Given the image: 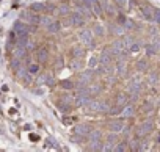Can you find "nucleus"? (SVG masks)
Returning a JSON list of instances; mask_svg holds the SVG:
<instances>
[{"mask_svg":"<svg viewBox=\"0 0 160 152\" xmlns=\"http://www.w3.org/2000/svg\"><path fill=\"white\" fill-rule=\"evenodd\" d=\"M22 19L27 21L30 25H39L41 24V17L38 16L35 11H24V13H22Z\"/></svg>","mask_w":160,"mask_h":152,"instance_id":"obj_1","label":"nucleus"},{"mask_svg":"<svg viewBox=\"0 0 160 152\" xmlns=\"http://www.w3.org/2000/svg\"><path fill=\"white\" fill-rule=\"evenodd\" d=\"M112 52H113V55H123L124 52H126V46L123 44V41H115L112 44Z\"/></svg>","mask_w":160,"mask_h":152,"instance_id":"obj_2","label":"nucleus"},{"mask_svg":"<svg viewBox=\"0 0 160 152\" xmlns=\"http://www.w3.org/2000/svg\"><path fill=\"white\" fill-rule=\"evenodd\" d=\"M140 11H141V14L144 16L146 21H154V8H151L149 5L140 6Z\"/></svg>","mask_w":160,"mask_h":152,"instance_id":"obj_3","label":"nucleus"},{"mask_svg":"<svg viewBox=\"0 0 160 152\" xmlns=\"http://www.w3.org/2000/svg\"><path fill=\"white\" fill-rule=\"evenodd\" d=\"M80 39L83 44L93 46V33L89 30H83V32H80Z\"/></svg>","mask_w":160,"mask_h":152,"instance_id":"obj_4","label":"nucleus"},{"mask_svg":"<svg viewBox=\"0 0 160 152\" xmlns=\"http://www.w3.org/2000/svg\"><path fill=\"white\" fill-rule=\"evenodd\" d=\"M36 58H38V61H41V63H46V61H47V58H49V50H47V47H39V49H38Z\"/></svg>","mask_w":160,"mask_h":152,"instance_id":"obj_5","label":"nucleus"},{"mask_svg":"<svg viewBox=\"0 0 160 152\" xmlns=\"http://www.w3.org/2000/svg\"><path fill=\"white\" fill-rule=\"evenodd\" d=\"M83 24H85V17L82 16L80 13H75V14H72V16H71V25L80 27V25H83Z\"/></svg>","mask_w":160,"mask_h":152,"instance_id":"obj_6","label":"nucleus"},{"mask_svg":"<svg viewBox=\"0 0 160 152\" xmlns=\"http://www.w3.org/2000/svg\"><path fill=\"white\" fill-rule=\"evenodd\" d=\"M151 130H152V122L151 121H144L141 126H140V129H138V133L140 135H146V133H149Z\"/></svg>","mask_w":160,"mask_h":152,"instance_id":"obj_7","label":"nucleus"},{"mask_svg":"<svg viewBox=\"0 0 160 152\" xmlns=\"http://www.w3.org/2000/svg\"><path fill=\"white\" fill-rule=\"evenodd\" d=\"M74 133L75 135H88L89 133V129H88V126H85V124H79V126H75L74 127Z\"/></svg>","mask_w":160,"mask_h":152,"instance_id":"obj_8","label":"nucleus"},{"mask_svg":"<svg viewBox=\"0 0 160 152\" xmlns=\"http://www.w3.org/2000/svg\"><path fill=\"white\" fill-rule=\"evenodd\" d=\"M110 129H112V132H115V133H118V132H123L124 122H123L121 119H116V121H113V122L110 124Z\"/></svg>","mask_w":160,"mask_h":152,"instance_id":"obj_9","label":"nucleus"},{"mask_svg":"<svg viewBox=\"0 0 160 152\" xmlns=\"http://www.w3.org/2000/svg\"><path fill=\"white\" fill-rule=\"evenodd\" d=\"M46 27H47V32L49 33H57V32H60V27L61 25H60V22H57V21H50Z\"/></svg>","mask_w":160,"mask_h":152,"instance_id":"obj_10","label":"nucleus"},{"mask_svg":"<svg viewBox=\"0 0 160 152\" xmlns=\"http://www.w3.org/2000/svg\"><path fill=\"white\" fill-rule=\"evenodd\" d=\"M91 10L94 11V14H96V16H102V14H104V8H102V5H100V3L97 2V0H94V2H93Z\"/></svg>","mask_w":160,"mask_h":152,"instance_id":"obj_11","label":"nucleus"},{"mask_svg":"<svg viewBox=\"0 0 160 152\" xmlns=\"http://www.w3.org/2000/svg\"><path fill=\"white\" fill-rule=\"evenodd\" d=\"M89 141H91V144L93 143H99L100 141V132H97V130L91 132V133H89Z\"/></svg>","mask_w":160,"mask_h":152,"instance_id":"obj_12","label":"nucleus"},{"mask_svg":"<svg viewBox=\"0 0 160 152\" xmlns=\"http://www.w3.org/2000/svg\"><path fill=\"white\" fill-rule=\"evenodd\" d=\"M60 86L63 89H74V88H75V85H74L71 80H63V82H60Z\"/></svg>","mask_w":160,"mask_h":152,"instance_id":"obj_13","label":"nucleus"},{"mask_svg":"<svg viewBox=\"0 0 160 152\" xmlns=\"http://www.w3.org/2000/svg\"><path fill=\"white\" fill-rule=\"evenodd\" d=\"M25 55V46L24 44H19L16 47V58H22Z\"/></svg>","mask_w":160,"mask_h":152,"instance_id":"obj_14","label":"nucleus"},{"mask_svg":"<svg viewBox=\"0 0 160 152\" xmlns=\"http://www.w3.org/2000/svg\"><path fill=\"white\" fill-rule=\"evenodd\" d=\"M19 77L22 79V82H24L25 85H30V82H32V79H30V75H28V74H27L25 71H21V72H19Z\"/></svg>","mask_w":160,"mask_h":152,"instance_id":"obj_15","label":"nucleus"},{"mask_svg":"<svg viewBox=\"0 0 160 152\" xmlns=\"http://www.w3.org/2000/svg\"><path fill=\"white\" fill-rule=\"evenodd\" d=\"M105 10H107V13L108 14H115L116 13V10H115V5H112L108 0H105Z\"/></svg>","mask_w":160,"mask_h":152,"instance_id":"obj_16","label":"nucleus"},{"mask_svg":"<svg viewBox=\"0 0 160 152\" xmlns=\"http://www.w3.org/2000/svg\"><path fill=\"white\" fill-rule=\"evenodd\" d=\"M32 11H35V13L44 11V5H42V3H33V5H32Z\"/></svg>","mask_w":160,"mask_h":152,"instance_id":"obj_17","label":"nucleus"},{"mask_svg":"<svg viewBox=\"0 0 160 152\" xmlns=\"http://www.w3.org/2000/svg\"><path fill=\"white\" fill-rule=\"evenodd\" d=\"M28 72L30 74H38V72H39V66H38L36 63H32L28 66Z\"/></svg>","mask_w":160,"mask_h":152,"instance_id":"obj_18","label":"nucleus"},{"mask_svg":"<svg viewBox=\"0 0 160 152\" xmlns=\"http://www.w3.org/2000/svg\"><path fill=\"white\" fill-rule=\"evenodd\" d=\"M63 66H64L63 58L58 57V58H57V61H55V69H57V71H60V69H63Z\"/></svg>","mask_w":160,"mask_h":152,"instance_id":"obj_19","label":"nucleus"},{"mask_svg":"<svg viewBox=\"0 0 160 152\" xmlns=\"http://www.w3.org/2000/svg\"><path fill=\"white\" fill-rule=\"evenodd\" d=\"M123 115L126 116V118L132 116V115H134V107H130V105H129V107H126V108L123 110Z\"/></svg>","mask_w":160,"mask_h":152,"instance_id":"obj_20","label":"nucleus"},{"mask_svg":"<svg viewBox=\"0 0 160 152\" xmlns=\"http://www.w3.org/2000/svg\"><path fill=\"white\" fill-rule=\"evenodd\" d=\"M116 102H118V105H121V107H123V105L127 102V96H126V94H119L118 99H116Z\"/></svg>","mask_w":160,"mask_h":152,"instance_id":"obj_21","label":"nucleus"},{"mask_svg":"<svg viewBox=\"0 0 160 152\" xmlns=\"http://www.w3.org/2000/svg\"><path fill=\"white\" fill-rule=\"evenodd\" d=\"M82 66H83V63H82L80 60H72V63H71V68L72 69H80Z\"/></svg>","mask_w":160,"mask_h":152,"instance_id":"obj_22","label":"nucleus"},{"mask_svg":"<svg viewBox=\"0 0 160 152\" xmlns=\"http://www.w3.org/2000/svg\"><path fill=\"white\" fill-rule=\"evenodd\" d=\"M118 74H119L121 77H123L124 74H126V64H124L123 61H121V63L118 64Z\"/></svg>","mask_w":160,"mask_h":152,"instance_id":"obj_23","label":"nucleus"},{"mask_svg":"<svg viewBox=\"0 0 160 152\" xmlns=\"http://www.w3.org/2000/svg\"><path fill=\"white\" fill-rule=\"evenodd\" d=\"M97 63H99V60H97L96 57H93L91 60H89V69H96V66H97Z\"/></svg>","mask_w":160,"mask_h":152,"instance_id":"obj_24","label":"nucleus"},{"mask_svg":"<svg viewBox=\"0 0 160 152\" xmlns=\"http://www.w3.org/2000/svg\"><path fill=\"white\" fill-rule=\"evenodd\" d=\"M121 111H123L121 105H116L115 108H110V110H108V113H110V115H118V113H121Z\"/></svg>","mask_w":160,"mask_h":152,"instance_id":"obj_25","label":"nucleus"},{"mask_svg":"<svg viewBox=\"0 0 160 152\" xmlns=\"http://www.w3.org/2000/svg\"><path fill=\"white\" fill-rule=\"evenodd\" d=\"M72 53H74V57H75V58H80L82 55H83V49L77 47V49H74V50H72Z\"/></svg>","mask_w":160,"mask_h":152,"instance_id":"obj_26","label":"nucleus"},{"mask_svg":"<svg viewBox=\"0 0 160 152\" xmlns=\"http://www.w3.org/2000/svg\"><path fill=\"white\" fill-rule=\"evenodd\" d=\"M94 35H96V36H102V35H104V28L100 25H96L94 27Z\"/></svg>","mask_w":160,"mask_h":152,"instance_id":"obj_27","label":"nucleus"},{"mask_svg":"<svg viewBox=\"0 0 160 152\" xmlns=\"http://www.w3.org/2000/svg\"><path fill=\"white\" fill-rule=\"evenodd\" d=\"M136 68H138V71H144V69H146V61L140 60L138 63H136Z\"/></svg>","mask_w":160,"mask_h":152,"instance_id":"obj_28","label":"nucleus"},{"mask_svg":"<svg viewBox=\"0 0 160 152\" xmlns=\"http://www.w3.org/2000/svg\"><path fill=\"white\" fill-rule=\"evenodd\" d=\"M19 66H21V63H19V58H16V60H13L11 61V69H19Z\"/></svg>","mask_w":160,"mask_h":152,"instance_id":"obj_29","label":"nucleus"},{"mask_svg":"<svg viewBox=\"0 0 160 152\" xmlns=\"http://www.w3.org/2000/svg\"><path fill=\"white\" fill-rule=\"evenodd\" d=\"M155 52H157V49H155V46H154V44L148 46V55H154Z\"/></svg>","mask_w":160,"mask_h":152,"instance_id":"obj_30","label":"nucleus"},{"mask_svg":"<svg viewBox=\"0 0 160 152\" xmlns=\"http://www.w3.org/2000/svg\"><path fill=\"white\" fill-rule=\"evenodd\" d=\"M129 49H130V52H138V50H140V44H136V42H134V44H130V47H129Z\"/></svg>","mask_w":160,"mask_h":152,"instance_id":"obj_31","label":"nucleus"},{"mask_svg":"<svg viewBox=\"0 0 160 152\" xmlns=\"http://www.w3.org/2000/svg\"><path fill=\"white\" fill-rule=\"evenodd\" d=\"M154 21L160 24V10H154Z\"/></svg>","mask_w":160,"mask_h":152,"instance_id":"obj_32","label":"nucleus"},{"mask_svg":"<svg viewBox=\"0 0 160 152\" xmlns=\"http://www.w3.org/2000/svg\"><path fill=\"white\" fill-rule=\"evenodd\" d=\"M126 147H127V146H126V143H119V146H116L115 149H116V151H119V152H123V151H126Z\"/></svg>","mask_w":160,"mask_h":152,"instance_id":"obj_33","label":"nucleus"},{"mask_svg":"<svg viewBox=\"0 0 160 152\" xmlns=\"http://www.w3.org/2000/svg\"><path fill=\"white\" fill-rule=\"evenodd\" d=\"M58 108H60V110L61 111H69V107H68V105H66V104H58Z\"/></svg>","mask_w":160,"mask_h":152,"instance_id":"obj_34","label":"nucleus"},{"mask_svg":"<svg viewBox=\"0 0 160 152\" xmlns=\"http://www.w3.org/2000/svg\"><path fill=\"white\" fill-rule=\"evenodd\" d=\"M44 10L47 11V13H53V11H55V8H53V5H50V3H49V5H44Z\"/></svg>","mask_w":160,"mask_h":152,"instance_id":"obj_35","label":"nucleus"},{"mask_svg":"<svg viewBox=\"0 0 160 152\" xmlns=\"http://www.w3.org/2000/svg\"><path fill=\"white\" fill-rule=\"evenodd\" d=\"M116 3L121 6V8H126V5H127V0H116Z\"/></svg>","mask_w":160,"mask_h":152,"instance_id":"obj_36","label":"nucleus"},{"mask_svg":"<svg viewBox=\"0 0 160 152\" xmlns=\"http://www.w3.org/2000/svg\"><path fill=\"white\" fill-rule=\"evenodd\" d=\"M124 25H126V28H134V22L127 21V19H126V22H124Z\"/></svg>","mask_w":160,"mask_h":152,"instance_id":"obj_37","label":"nucleus"},{"mask_svg":"<svg viewBox=\"0 0 160 152\" xmlns=\"http://www.w3.org/2000/svg\"><path fill=\"white\" fill-rule=\"evenodd\" d=\"M83 2H85V6H87V8H91V5H93L94 0H83Z\"/></svg>","mask_w":160,"mask_h":152,"instance_id":"obj_38","label":"nucleus"},{"mask_svg":"<svg viewBox=\"0 0 160 152\" xmlns=\"http://www.w3.org/2000/svg\"><path fill=\"white\" fill-rule=\"evenodd\" d=\"M60 14H68V6H61V8H60Z\"/></svg>","mask_w":160,"mask_h":152,"instance_id":"obj_39","label":"nucleus"},{"mask_svg":"<svg viewBox=\"0 0 160 152\" xmlns=\"http://www.w3.org/2000/svg\"><path fill=\"white\" fill-rule=\"evenodd\" d=\"M44 80H46V77H44V75H41L39 79H38V83H42V82H44Z\"/></svg>","mask_w":160,"mask_h":152,"instance_id":"obj_40","label":"nucleus"},{"mask_svg":"<svg viewBox=\"0 0 160 152\" xmlns=\"http://www.w3.org/2000/svg\"><path fill=\"white\" fill-rule=\"evenodd\" d=\"M74 2H82V0H74Z\"/></svg>","mask_w":160,"mask_h":152,"instance_id":"obj_41","label":"nucleus"}]
</instances>
